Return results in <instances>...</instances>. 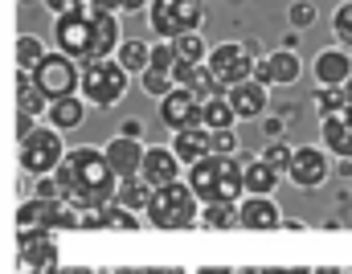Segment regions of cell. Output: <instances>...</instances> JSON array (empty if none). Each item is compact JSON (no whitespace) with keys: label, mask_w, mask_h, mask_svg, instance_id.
<instances>
[{"label":"cell","mask_w":352,"mask_h":274,"mask_svg":"<svg viewBox=\"0 0 352 274\" xmlns=\"http://www.w3.org/2000/svg\"><path fill=\"white\" fill-rule=\"evenodd\" d=\"M160 123L184 131V127H197L201 123V94L188 91V87H173V91L160 98Z\"/></svg>","instance_id":"12"},{"label":"cell","mask_w":352,"mask_h":274,"mask_svg":"<svg viewBox=\"0 0 352 274\" xmlns=\"http://www.w3.org/2000/svg\"><path fill=\"white\" fill-rule=\"evenodd\" d=\"M123 135H135V139H140V123H135V119H127V123H123Z\"/></svg>","instance_id":"46"},{"label":"cell","mask_w":352,"mask_h":274,"mask_svg":"<svg viewBox=\"0 0 352 274\" xmlns=\"http://www.w3.org/2000/svg\"><path fill=\"white\" fill-rule=\"evenodd\" d=\"M62 156H66V148H62V131L58 127H33L21 139V168L33 172V176H50L62 164Z\"/></svg>","instance_id":"7"},{"label":"cell","mask_w":352,"mask_h":274,"mask_svg":"<svg viewBox=\"0 0 352 274\" xmlns=\"http://www.w3.org/2000/svg\"><path fill=\"white\" fill-rule=\"evenodd\" d=\"M152 192H156V184H148L144 176H140V172H135V176H123V181H119V192H115V201H119V205H127V209L135 213V209H148Z\"/></svg>","instance_id":"30"},{"label":"cell","mask_w":352,"mask_h":274,"mask_svg":"<svg viewBox=\"0 0 352 274\" xmlns=\"http://www.w3.org/2000/svg\"><path fill=\"white\" fill-rule=\"evenodd\" d=\"M41 4H45L54 16H74V12H87V8H82V0H41Z\"/></svg>","instance_id":"40"},{"label":"cell","mask_w":352,"mask_h":274,"mask_svg":"<svg viewBox=\"0 0 352 274\" xmlns=\"http://www.w3.org/2000/svg\"><path fill=\"white\" fill-rule=\"evenodd\" d=\"M291 152H295V148H287L283 139H270V144H266V152H263V160H270L278 172H287V164H291Z\"/></svg>","instance_id":"39"},{"label":"cell","mask_w":352,"mask_h":274,"mask_svg":"<svg viewBox=\"0 0 352 274\" xmlns=\"http://www.w3.org/2000/svg\"><path fill=\"white\" fill-rule=\"evenodd\" d=\"M278 168L270 164V160H242V188L250 192V196H270L274 188H278Z\"/></svg>","instance_id":"21"},{"label":"cell","mask_w":352,"mask_h":274,"mask_svg":"<svg viewBox=\"0 0 352 274\" xmlns=\"http://www.w3.org/2000/svg\"><path fill=\"white\" fill-rule=\"evenodd\" d=\"M82 229H140V217H131V209L127 205H98V209H90L87 213V225Z\"/></svg>","instance_id":"23"},{"label":"cell","mask_w":352,"mask_h":274,"mask_svg":"<svg viewBox=\"0 0 352 274\" xmlns=\"http://www.w3.org/2000/svg\"><path fill=\"white\" fill-rule=\"evenodd\" d=\"M90 12H127V0H94Z\"/></svg>","instance_id":"42"},{"label":"cell","mask_w":352,"mask_h":274,"mask_svg":"<svg viewBox=\"0 0 352 274\" xmlns=\"http://www.w3.org/2000/svg\"><path fill=\"white\" fill-rule=\"evenodd\" d=\"M90 16H94V58H111L123 41L119 12H90Z\"/></svg>","instance_id":"26"},{"label":"cell","mask_w":352,"mask_h":274,"mask_svg":"<svg viewBox=\"0 0 352 274\" xmlns=\"http://www.w3.org/2000/svg\"><path fill=\"white\" fill-rule=\"evenodd\" d=\"M33 82L45 91V98H62V94H74L82 87V74H78L70 54H45L33 66Z\"/></svg>","instance_id":"9"},{"label":"cell","mask_w":352,"mask_h":274,"mask_svg":"<svg viewBox=\"0 0 352 274\" xmlns=\"http://www.w3.org/2000/svg\"><path fill=\"white\" fill-rule=\"evenodd\" d=\"M16 225H21V229H50V233H54V229H82V225H87V213L74 209V205L62 201V196H33V201L21 205Z\"/></svg>","instance_id":"4"},{"label":"cell","mask_w":352,"mask_h":274,"mask_svg":"<svg viewBox=\"0 0 352 274\" xmlns=\"http://www.w3.org/2000/svg\"><path fill=\"white\" fill-rule=\"evenodd\" d=\"M266 62H270V87H295L299 74H303V62H299V54L291 45L266 54Z\"/></svg>","instance_id":"25"},{"label":"cell","mask_w":352,"mask_h":274,"mask_svg":"<svg viewBox=\"0 0 352 274\" xmlns=\"http://www.w3.org/2000/svg\"><path fill=\"white\" fill-rule=\"evenodd\" d=\"M197 225H205V229H234L238 225V201H209L201 209Z\"/></svg>","instance_id":"31"},{"label":"cell","mask_w":352,"mask_h":274,"mask_svg":"<svg viewBox=\"0 0 352 274\" xmlns=\"http://www.w3.org/2000/svg\"><path fill=\"white\" fill-rule=\"evenodd\" d=\"M213 152H238L234 127H226V131H213Z\"/></svg>","instance_id":"41"},{"label":"cell","mask_w":352,"mask_h":274,"mask_svg":"<svg viewBox=\"0 0 352 274\" xmlns=\"http://www.w3.org/2000/svg\"><path fill=\"white\" fill-rule=\"evenodd\" d=\"M37 196H58V181H45V176H37Z\"/></svg>","instance_id":"44"},{"label":"cell","mask_w":352,"mask_h":274,"mask_svg":"<svg viewBox=\"0 0 352 274\" xmlns=\"http://www.w3.org/2000/svg\"><path fill=\"white\" fill-rule=\"evenodd\" d=\"M316 106H320V115H336V111L349 106V94H344V87H320L316 91Z\"/></svg>","instance_id":"35"},{"label":"cell","mask_w":352,"mask_h":274,"mask_svg":"<svg viewBox=\"0 0 352 274\" xmlns=\"http://www.w3.org/2000/svg\"><path fill=\"white\" fill-rule=\"evenodd\" d=\"M263 127H266V135H270V139H278V135H283V119H266Z\"/></svg>","instance_id":"45"},{"label":"cell","mask_w":352,"mask_h":274,"mask_svg":"<svg viewBox=\"0 0 352 274\" xmlns=\"http://www.w3.org/2000/svg\"><path fill=\"white\" fill-rule=\"evenodd\" d=\"M173 82L176 87H188V91H197L201 98L213 91H221L217 87V78H213V70H209V62H176L173 66Z\"/></svg>","instance_id":"22"},{"label":"cell","mask_w":352,"mask_h":274,"mask_svg":"<svg viewBox=\"0 0 352 274\" xmlns=\"http://www.w3.org/2000/svg\"><path fill=\"white\" fill-rule=\"evenodd\" d=\"M226 98H230V106L238 111V119H258V115L266 111V87L258 82V78H246V82L230 87Z\"/></svg>","instance_id":"20"},{"label":"cell","mask_w":352,"mask_h":274,"mask_svg":"<svg viewBox=\"0 0 352 274\" xmlns=\"http://www.w3.org/2000/svg\"><path fill=\"white\" fill-rule=\"evenodd\" d=\"M115 58H119V66H123L127 74H144V70H148V62H152V45H148V41H140V37H127V41H119Z\"/></svg>","instance_id":"28"},{"label":"cell","mask_w":352,"mask_h":274,"mask_svg":"<svg viewBox=\"0 0 352 274\" xmlns=\"http://www.w3.org/2000/svg\"><path fill=\"white\" fill-rule=\"evenodd\" d=\"M50 106V98H45V91L21 70V87H16V111H21V119H37L41 111Z\"/></svg>","instance_id":"29"},{"label":"cell","mask_w":352,"mask_h":274,"mask_svg":"<svg viewBox=\"0 0 352 274\" xmlns=\"http://www.w3.org/2000/svg\"><path fill=\"white\" fill-rule=\"evenodd\" d=\"M344 94H349V102H352V74H349V82H344Z\"/></svg>","instance_id":"47"},{"label":"cell","mask_w":352,"mask_h":274,"mask_svg":"<svg viewBox=\"0 0 352 274\" xmlns=\"http://www.w3.org/2000/svg\"><path fill=\"white\" fill-rule=\"evenodd\" d=\"M201 123L209 127V131H226V127H234L238 123V111L230 106V98L226 91H213L201 98Z\"/></svg>","instance_id":"24"},{"label":"cell","mask_w":352,"mask_h":274,"mask_svg":"<svg viewBox=\"0 0 352 274\" xmlns=\"http://www.w3.org/2000/svg\"><path fill=\"white\" fill-rule=\"evenodd\" d=\"M311 74H316L320 87H344L349 74H352V54L344 49V45H328V49H320L316 62H311Z\"/></svg>","instance_id":"14"},{"label":"cell","mask_w":352,"mask_h":274,"mask_svg":"<svg viewBox=\"0 0 352 274\" xmlns=\"http://www.w3.org/2000/svg\"><path fill=\"white\" fill-rule=\"evenodd\" d=\"M82 94L94 106H115L127 94V70L119 66V58H90L82 70Z\"/></svg>","instance_id":"5"},{"label":"cell","mask_w":352,"mask_h":274,"mask_svg":"<svg viewBox=\"0 0 352 274\" xmlns=\"http://www.w3.org/2000/svg\"><path fill=\"white\" fill-rule=\"evenodd\" d=\"M102 156H107V164H111V172L123 181V176H135L140 172V164H144V144L135 139V135H115L107 148H102Z\"/></svg>","instance_id":"15"},{"label":"cell","mask_w":352,"mask_h":274,"mask_svg":"<svg viewBox=\"0 0 352 274\" xmlns=\"http://www.w3.org/2000/svg\"><path fill=\"white\" fill-rule=\"evenodd\" d=\"M205 62H209V70H213L221 91H230V87H238V82H246L254 74V54H250V45H238V41L213 45Z\"/></svg>","instance_id":"8"},{"label":"cell","mask_w":352,"mask_h":274,"mask_svg":"<svg viewBox=\"0 0 352 274\" xmlns=\"http://www.w3.org/2000/svg\"><path fill=\"white\" fill-rule=\"evenodd\" d=\"M332 33H336V45L352 49V0H344V4L332 12Z\"/></svg>","instance_id":"34"},{"label":"cell","mask_w":352,"mask_h":274,"mask_svg":"<svg viewBox=\"0 0 352 274\" xmlns=\"http://www.w3.org/2000/svg\"><path fill=\"white\" fill-rule=\"evenodd\" d=\"M250 78H258L263 87H270V62H266V58H254V74H250Z\"/></svg>","instance_id":"43"},{"label":"cell","mask_w":352,"mask_h":274,"mask_svg":"<svg viewBox=\"0 0 352 274\" xmlns=\"http://www.w3.org/2000/svg\"><path fill=\"white\" fill-rule=\"evenodd\" d=\"M238 225L242 229H278L283 225V213L270 196H246L238 205Z\"/></svg>","instance_id":"17"},{"label":"cell","mask_w":352,"mask_h":274,"mask_svg":"<svg viewBox=\"0 0 352 274\" xmlns=\"http://www.w3.org/2000/svg\"><path fill=\"white\" fill-rule=\"evenodd\" d=\"M152 70H164V74H173L176 66V45L168 37H160V45H152V62H148Z\"/></svg>","instance_id":"36"},{"label":"cell","mask_w":352,"mask_h":274,"mask_svg":"<svg viewBox=\"0 0 352 274\" xmlns=\"http://www.w3.org/2000/svg\"><path fill=\"white\" fill-rule=\"evenodd\" d=\"M21 266H29V271L58 266V246H54L50 229H21Z\"/></svg>","instance_id":"13"},{"label":"cell","mask_w":352,"mask_h":274,"mask_svg":"<svg viewBox=\"0 0 352 274\" xmlns=\"http://www.w3.org/2000/svg\"><path fill=\"white\" fill-rule=\"evenodd\" d=\"M140 176L148 184H168L180 176V156L173 148H144V164H140Z\"/></svg>","instance_id":"18"},{"label":"cell","mask_w":352,"mask_h":274,"mask_svg":"<svg viewBox=\"0 0 352 274\" xmlns=\"http://www.w3.org/2000/svg\"><path fill=\"white\" fill-rule=\"evenodd\" d=\"M173 87H176L173 74H164V70H152V66L144 70V91L152 94V98H164V94L173 91Z\"/></svg>","instance_id":"37"},{"label":"cell","mask_w":352,"mask_h":274,"mask_svg":"<svg viewBox=\"0 0 352 274\" xmlns=\"http://www.w3.org/2000/svg\"><path fill=\"white\" fill-rule=\"evenodd\" d=\"M148 25L156 29V37H180L205 25V4L201 0H152L148 4Z\"/></svg>","instance_id":"6"},{"label":"cell","mask_w":352,"mask_h":274,"mask_svg":"<svg viewBox=\"0 0 352 274\" xmlns=\"http://www.w3.org/2000/svg\"><path fill=\"white\" fill-rule=\"evenodd\" d=\"M54 33H58V49H62V54L82 58V62H90V58H94V16H90V12L58 16Z\"/></svg>","instance_id":"10"},{"label":"cell","mask_w":352,"mask_h":274,"mask_svg":"<svg viewBox=\"0 0 352 274\" xmlns=\"http://www.w3.org/2000/svg\"><path fill=\"white\" fill-rule=\"evenodd\" d=\"M173 45H176V62H205L209 58V45L201 41V29L173 37Z\"/></svg>","instance_id":"32"},{"label":"cell","mask_w":352,"mask_h":274,"mask_svg":"<svg viewBox=\"0 0 352 274\" xmlns=\"http://www.w3.org/2000/svg\"><path fill=\"white\" fill-rule=\"evenodd\" d=\"M45 58V45H41V37H33V33H25V37H16V66L29 74L37 62Z\"/></svg>","instance_id":"33"},{"label":"cell","mask_w":352,"mask_h":274,"mask_svg":"<svg viewBox=\"0 0 352 274\" xmlns=\"http://www.w3.org/2000/svg\"><path fill=\"white\" fill-rule=\"evenodd\" d=\"M287 16H291L295 29H311V25H316V4H311V0H295V4L287 8Z\"/></svg>","instance_id":"38"},{"label":"cell","mask_w":352,"mask_h":274,"mask_svg":"<svg viewBox=\"0 0 352 274\" xmlns=\"http://www.w3.org/2000/svg\"><path fill=\"white\" fill-rule=\"evenodd\" d=\"M54 181H58V196L70 201V205L82 209V213L107 205V201H115V192H119V176L111 172L107 156L94 152V148H74V152H66L62 164L54 168Z\"/></svg>","instance_id":"1"},{"label":"cell","mask_w":352,"mask_h":274,"mask_svg":"<svg viewBox=\"0 0 352 274\" xmlns=\"http://www.w3.org/2000/svg\"><path fill=\"white\" fill-rule=\"evenodd\" d=\"M320 135H324V148L340 160H352V102L336 115H320Z\"/></svg>","instance_id":"16"},{"label":"cell","mask_w":352,"mask_h":274,"mask_svg":"<svg viewBox=\"0 0 352 274\" xmlns=\"http://www.w3.org/2000/svg\"><path fill=\"white\" fill-rule=\"evenodd\" d=\"M82 115H87V106H82V98H78V94L50 98V123H54L58 131H74V127L82 123Z\"/></svg>","instance_id":"27"},{"label":"cell","mask_w":352,"mask_h":274,"mask_svg":"<svg viewBox=\"0 0 352 274\" xmlns=\"http://www.w3.org/2000/svg\"><path fill=\"white\" fill-rule=\"evenodd\" d=\"M173 152L180 156V164H197V160H205V156L213 152V131H209L205 123H197V127H184V131H176Z\"/></svg>","instance_id":"19"},{"label":"cell","mask_w":352,"mask_h":274,"mask_svg":"<svg viewBox=\"0 0 352 274\" xmlns=\"http://www.w3.org/2000/svg\"><path fill=\"white\" fill-rule=\"evenodd\" d=\"M328 172H332L328 148H295L283 176L295 184V188H320V184L328 181Z\"/></svg>","instance_id":"11"},{"label":"cell","mask_w":352,"mask_h":274,"mask_svg":"<svg viewBox=\"0 0 352 274\" xmlns=\"http://www.w3.org/2000/svg\"><path fill=\"white\" fill-rule=\"evenodd\" d=\"M144 213H148V221H152L156 229H192L197 217H201L197 192L180 181L156 184V192H152V201H148Z\"/></svg>","instance_id":"3"},{"label":"cell","mask_w":352,"mask_h":274,"mask_svg":"<svg viewBox=\"0 0 352 274\" xmlns=\"http://www.w3.org/2000/svg\"><path fill=\"white\" fill-rule=\"evenodd\" d=\"M188 188L197 192L201 205L209 201H238L242 188V160L234 152H209L205 160L188 164Z\"/></svg>","instance_id":"2"}]
</instances>
